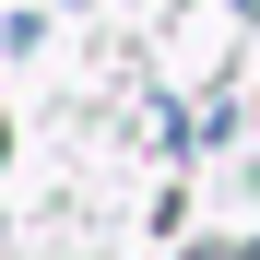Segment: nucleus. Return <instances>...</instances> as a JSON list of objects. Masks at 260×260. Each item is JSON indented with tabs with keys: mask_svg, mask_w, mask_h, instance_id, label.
Listing matches in <instances>:
<instances>
[{
	"mask_svg": "<svg viewBox=\"0 0 260 260\" xmlns=\"http://www.w3.org/2000/svg\"><path fill=\"white\" fill-rule=\"evenodd\" d=\"M189 260H260V248H189Z\"/></svg>",
	"mask_w": 260,
	"mask_h": 260,
	"instance_id": "obj_1",
	"label": "nucleus"
}]
</instances>
